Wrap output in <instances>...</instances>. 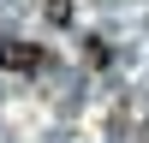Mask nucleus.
<instances>
[{
	"label": "nucleus",
	"instance_id": "nucleus-2",
	"mask_svg": "<svg viewBox=\"0 0 149 143\" xmlns=\"http://www.w3.org/2000/svg\"><path fill=\"white\" fill-rule=\"evenodd\" d=\"M48 6V24H72V0H42Z\"/></svg>",
	"mask_w": 149,
	"mask_h": 143
},
{
	"label": "nucleus",
	"instance_id": "nucleus-1",
	"mask_svg": "<svg viewBox=\"0 0 149 143\" xmlns=\"http://www.w3.org/2000/svg\"><path fill=\"white\" fill-rule=\"evenodd\" d=\"M0 66H6V72H42L48 54L36 42H0Z\"/></svg>",
	"mask_w": 149,
	"mask_h": 143
}]
</instances>
